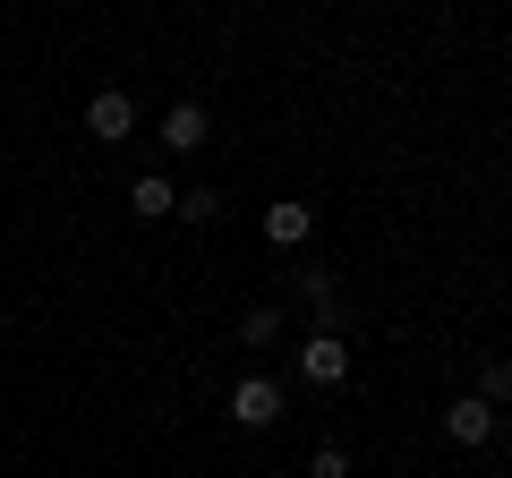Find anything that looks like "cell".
Wrapping results in <instances>:
<instances>
[{"label":"cell","mask_w":512,"mask_h":478,"mask_svg":"<svg viewBox=\"0 0 512 478\" xmlns=\"http://www.w3.org/2000/svg\"><path fill=\"white\" fill-rule=\"evenodd\" d=\"M222 410H231V427H248V436H256V427H274L282 410H291V393H282L274 376H239V385L222 393Z\"/></svg>","instance_id":"6da1fadb"},{"label":"cell","mask_w":512,"mask_h":478,"mask_svg":"<svg viewBox=\"0 0 512 478\" xmlns=\"http://www.w3.org/2000/svg\"><path fill=\"white\" fill-rule=\"evenodd\" d=\"M308 478H350V453H342V444H316V453H308Z\"/></svg>","instance_id":"8fae6325"},{"label":"cell","mask_w":512,"mask_h":478,"mask_svg":"<svg viewBox=\"0 0 512 478\" xmlns=\"http://www.w3.org/2000/svg\"><path fill=\"white\" fill-rule=\"evenodd\" d=\"M444 436L453 444H495V402H478V393L444 402Z\"/></svg>","instance_id":"277c9868"},{"label":"cell","mask_w":512,"mask_h":478,"mask_svg":"<svg viewBox=\"0 0 512 478\" xmlns=\"http://www.w3.org/2000/svg\"><path fill=\"white\" fill-rule=\"evenodd\" d=\"M171 205H180V188H171L163 171H146V180H128V214H146V222H163Z\"/></svg>","instance_id":"ba28073f"},{"label":"cell","mask_w":512,"mask_h":478,"mask_svg":"<svg viewBox=\"0 0 512 478\" xmlns=\"http://www.w3.org/2000/svg\"><path fill=\"white\" fill-rule=\"evenodd\" d=\"M265 239H274V248H308L316 214H308V205H265Z\"/></svg>","instance_id":"8992f818"},{"label":"cell","mask_w":512,"mask_h":478,"mask_svg":"<svg viewBox=\"0 0 512 478\" xmlns=\"http://www.w3.org/2000/svg\"><path fill=\"white\" fill-rule=\"evenodd\" d=\"M86 137L94 146H128V137H137V94H120V86L86 94Z\"/></svg>","instance_id":"7a4b0ae2"},{"label":"cell","mask_w":512,"mask_h":478,"mask_svg":"<svg viewBox=\"0 0 512 478\" xmlns=\"http://www.w3.org/2000/svg\"><path fill=\"white\" fill-rule=\"evenodd\" d=\"M282 333H291V316H282V308H274V299H256V308H248V316H239V342H248V350H274V342H282Z\"/></svg>","instance_id":"52a82bcc"},{"label":"cell","mask_w":512,"mask_h":478,"mask_svg":"<svg viewBox=\"0 0 512 478\" xmlns=\"http://www.w3.org/2000/svg\"><path fill=\"white\" fill-rule=\"evenodd\" d=\"M171 214H180V222H214V214H222V188H205V180L180 188V205H171Z\"/></svg>","instance_id":"9c48e42d"},{"label":"cell","mask_w":512,"mask_h":478,"mask_svg":"<svg viewBox=\"0 0 512 478\" xmlns=\"http://www.w3.org/2000/svg\"><path fill=\"white\" fill-rule=\"evenodd\" d=\"M299 376H308L316 393L350 385V342H342V333H308V342H299Z\"/></svg>","instance_id":"3957f363"},{"label":"cell","mask_w":512,"mask_h":478,"mask_svg":"<svg viewBox=\"0 0 512 478\" xmlns=\"http://www.w3.org/2000/svg\"><path fill=\"white\" fill-rule=\"evenodd\" d=\"M205 137H214V120H205V103H171V111H163V146H171V154H197Z\"/></svg>","instance_id":"5b68a950"},{"label":"cell","mask_w":512,"mask_h":478,"mask_svg":"<svg viewBox=\"0 0 512 478\" xmlns=\"http://www.w3.org/2000/svg\"><path fill=\"white\" fill-rule=\"evenodd\" d=\"M478 402H512V359H478Z\"/></svg>","instance_id":"30bf717a"}]
</instances>
